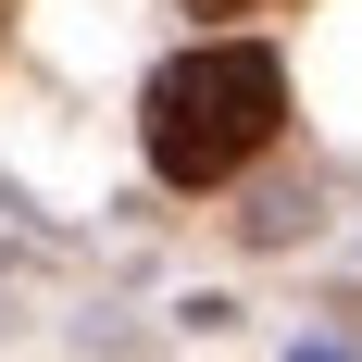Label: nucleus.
Wrapping results in <instances>:
<instances>
[{
    "mask_svg": "<svg viewBox=\"0 0 362 362\" xmlns=\"http://www.w3.org/2000/svg\"><path fill=\"white\" fill-rule=\"evenodd\" d=\"M213 13H250V0H213Z\"/></svg>",
    "mask_w": 362,
    "mask_h": 362,
    "instance_id": "obj_2",
    "label": "nucleus"
},
{
    "mask_svg": "<svg viewBox=\"0 0 362 362\" xmlns=\"http://www.w3.org/2000/svg\"><path fill=\"white\" fill-rule=\"evenodd\" d=\"M275 125H288V63L250 50V37H213V50L163 63L150 100H138V138H150L163 187H225L238 163L275 150Z\"/></svg>",
    "mask_w": 362,
    "mask_h": 362,
    "instance_id": "obj_1",
    "label": "nucleus"
}]
</instances>
